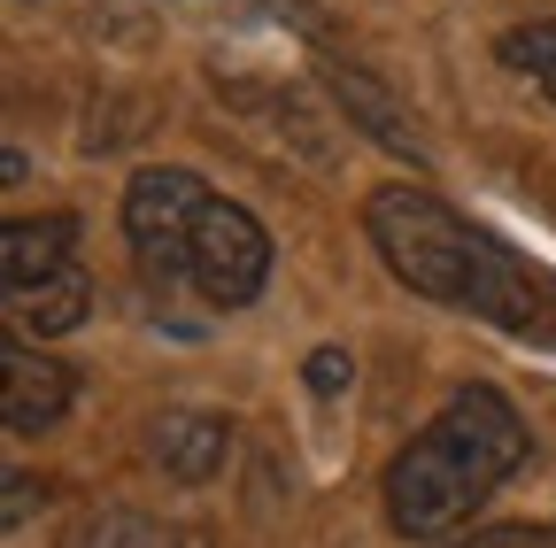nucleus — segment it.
Instances as JSON below:
<instances>
[{
    "label": "nucleus",
    "instance_id": "nucleus-1",
    "mask_svg": "<svg viewBox=\"0 0 556 548\" xmlns=\"http://www.w3.org/2000/svg\"><path fill=\"white\" fill-rule=\"evenodd\" d=\"M364 232L409 294L556 348V279H541L510 240L448 209L433 186H379L364 201Z\"/></svg>",
    "mask_w": 556,
    "mask_h": 548
},
{
    "label": "nucleus",
    "instance_id": "nucleus-2",
    "mask_svg": "<svg viewBox=\"0 0 556 548\" xmlns=\"http://www.w3.org/2000/svg\"><path fill=\"white\" fill-rule=\"evenodd\" d=\"M526 448L533 433L503 386H479V379L456 386L441 418L409 433L402 456L387 463V525L402 540H448L518 479Z\"/></svg>",
    "mask_w": 556,
    "mask_h": 548
},
{
    "label": "nucleus",
    "instance_id": "nucleus-3",
    "mask_svg": "<svg viewBox=\"0 0 556 548\" xmlns=\"http://www.w3.org/2000/svg\"><path fill=\"white\" fill-rule=\"evenodd\" d=\"M208 193L193 170L178 163H148L131 186H124V240L139 255V270H155V279H186V263H193V232L208 217Z\"/></svg>",
    "mask_w": 556,
    "mask_h": 548
},
{
    "label": "nucleus",
    "instance_id": "nucleus-4",
    "mask_svg": "<svg viewBox=\"0 0 556 548\" xmlns=\"http://www.w3.org/2000/svg\"><path fill=\"white\" fill-rule=\"evenodd\" d=\"M186 286L208 309H248L270 286V232L240 209V201H208V217L193 232V263H186Z\"/></svg>",
    "mask_w": 556,
    "mask_h": 548
},
{
    "label": "nucleus",
    "instance_id": "nucleus-5",
    "mask_svg": "<svg viewBox=\"0 0 556 548\" xmlns=\"http://www.w3.org/2000/svg\"><path fill=\"white\" fill-rule=\"evenodd\" d=\"M309 39H317V31H309ZM317 71H325L332 109L356 124L379 155H394V163H409V170H426V163H433V148H426V131H417V116L394 101V86H387L379 71H364V62H356V54H340L332 39H317Z\"/></svg>",
    "mask_w": 556,
    "mask_h": 548
},
{
    "label": "nucleus",
    "instance_id": "nucleus-6",
    "mask_svg": "<svg viewBox=\"0 0 556 548\" xmlns=\"http://www.w3.org/2000/svg\"><path fill=\"white\" fill-rule=\"evenodd\" d=\"M0 425H9L16 441H39L47 425H62V409H70V379L47 348H31V340H9V348H0Z\"/></svg>",
    "mask_w": 556,
    "mask_h": 548
},
{
    "label": "nucleus",
    "instance_id": "nucleus-7",
    "mask_svg": "<svg viewBox=\"0 0 556 548\" xmlns=\"http://www.w3.org/2000/svg\"><path fill=\"white\" fill-rule=\"evenodd\" d=\"M148 456H155L163 479H178V487H208V479L232 463V425L208 418V409H163L148 425Z\"/></svg>",
    "mask_w": 556,
    "mask_h": 548
},
{
    "label": "nucleus",
    "instance_id": "nucleus-8",
    "mask_svg": "<svg viewBox=\"0 0 556 548\" xmlns=\"http://www.w3.org/2000/svg\"><path fill=\"white\" fill-rule=\"evenodd\" d=\"M78 263V217L70 209H47V217H9V232H0V286H39L54 279V270Z\"/></svg>",
    "mask_w": 556,
    "mask_h": 548
},
{
    "label": "nucleus",
    "instance_id": "nucleus-9",
    "mask_svg": "<svg viewBox=\"0 0 556 548\" xmlns=\"http://www.w3.org/2000/svg\"><path fill=\"white\" fill-rule=\"evenodd\" d=\"M86 309H93V286H86V270L70 263V270H54V279L9 294V340H31L39 348V340H54V332H78Z\"/></svg>",
    "mask_w": 556,
    "mask_h": 548
},
{
    "label": "nucleus",
    "instance_id": "nucleus-10",
    "mask_svg": "<svg viewBox=\"0 0 556 548\" xmlns=\"http://www.w3.org/2000/svg\"><path fill=\"white\" fill-rule=\"evenodd\" d=\"M503 62L526 86H541V101H556V24H510L503 31Z\"/></svg>",
    "mask_w": 556,
    "mask_h": 548
},
{
    "label": "nucleus",
    "instance_id": "nucleus-11",
    "mask_svg": "<svg viewBox=\"0 0 556 548\" xmlns=\"http://www.w3.org/2000/svg\"><path fill=\"white\" fill-rule=\"evenodd\" d=\"M70 548H178L163 525H148L139 510H101V518H86L78 525V540Z\"/></svg>",
    "mask_w": 556,
    "mask_h": 548
},
{
    "label": "nucleus",
    "instance_id": "nucleus-12",
    "mask_svg": "<svg viewBox=\"0 0 556 548\" xmlns=\"http://www.w3.org/2000/svg\"><path fill=\"white\" fill-rule=\"evenodd\" d=\"M348 379H356V364H348V348H317V356H309V386H317V394H340Z\"/></svg>",
    "mask_w": 556,
    "mask_h": 548
},
{
    "label": "nucleus",
    "instance_id": "nucleus-13",
    "mask_svg": "<svg viewBox=\"0 0 556 548\" xmlns=\"http://www.w3.org/2000/svg\"><path fill=\"white\" fill-rule=\"evenodd\" d=\"M24 510H31V487H24V479H9V525H24Z\"/></svg>",
    "mask_w": 556,
    "mask_h": 548
}]
</instances>
